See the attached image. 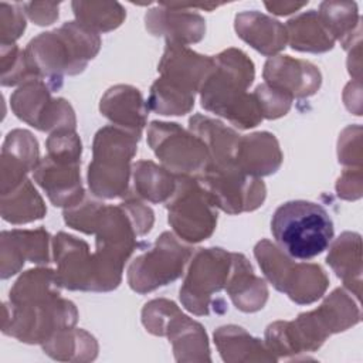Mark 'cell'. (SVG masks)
I'll return each mask as SVG.
<instances>
[{
  "label": "cell",
  "instance_id": "cell-13",
  "mask_svg": "<svg viewBox=\"0 0 363 363\" xmlns=\"http://www.w3.org/2000/svg\"><path fill=\"white\" fill-rule=\"evenodd\" d=\"M265 6L275 14H289L301 7L305 6V3H299V4H295V3H265Z\"/></svg>",
  "mask_w": 363,
  "mask_h": 363
},
{
  "label": "cell",
  "instance_id": "cell-8",
  "mask_svg": "<svg viewBox=\"0 0 363 363\" xmlns=\"http://www.w3.org/2000/svg\"><path fill=\"white\" fill-rule=\"evenodd\" d=\"M235 30L242 40L265 55L274 54L285 47V27L279 21L257 11L238 14L235 17Z\"/></svg>",
  "mask_w": 363,
  "mask_h": 363
},
{
  "label": "cell",
  "instance_id": "cell-12",
  "mask_svg": "<svg viewBox=\"0 0 363 363\" xmlns=\"http://www.w3.org/2000/svg\"><path fill=\"white\" fill-rule=\"evenodd\" d=\"M354 3H329L320 4L319 17L333 35V38H342L353 30V26H359Z\"/></svg>",
  "mask_w": 363,
  "mask_h": 363
},
{
  "label": "cell",
  "instance_id": "cell-5",
  "mask_svg": "<svg viewBox=\"0 0 363 363\" xmlns=\"http://www.w3.org/2000/svg\"><path fill=\"white\" fill-rule=\"evenodd\" d=\"M190 254L189 248L179 244L170 233H163L153 251L140 255L129 268V284L138 292H147L174 281L183 269L186 259L170 258Z\"/></svg>",
  "mask_w": 363,
  "mask_h": 363
},
{
  "label": "cell",
  "instance_id": "cell-4",
  "mask_svg": "<svg viewBox=\"0 0 363 363\" xmlns=\"http://www.w3.org/2000/svg\"><path fill=\"white\" fill-rule=\"evenodd\" d=\"M183 176L179 180L176 197L169 204V223L187 241L206 240L214 230L217 214L213 203L199 183Z\"/></svg>",
  "mask_w": 363,
  "mask_h": 363
},
{
  "label": "cell",
  "instance_id": "cell-7",
  "mask_svg": "<svg viewBox=\"0 0 363 363\" xmlns=\"http://www.w3.org/2000/svg\"><path fill=\"white\" fill-rule=\"evenodd\" d=\"M146 27L155 35H166L170 43H196L200 41L206 26L199 14L182 13L166 3L160 9L149 10L146 14Z\"/></svg>",
  "mask_w": 363,
  "mask_h": 363
},
{
  "label": "cell",
  "instance_id": "cell-11",
  "mask_svg": "<svg viewBox=\"0 0 363 363\" xmlns=\"http://www.w3.org/2000/svg\"><path fill=\"white\" fill-rule=\"evenodd\" d=\"M72 9L78 21L91 30H112L125 17V11L118 3L74 1Z\"/></svg>",
  "mask_w": 363,
  "mask_h": 363
},
{
  "label": "cell",
  "instance_id": "cell-3",
  "mask_svg": "<svg viewBox=\"0 0 363 363\" xmlns=\"http://www.w3.org/2000/svg\"><path fill=\"white\" fill-rule=\"evenodd\" d=\"M136 135L115 128H104L94 142V162L88 169L89 187L94 194L113 199L128 187L129 159L136 150Z\"/></svg>",
  "mask_w": 363,
  "mask_h": 363
},
{
  "label": "cell",
  "instance_id": "cell-10",
  "mask_svg": "<svg viewBox=\"0 0 363 363\" xmlns=\"http://www.w3.org/2000/svg\"><path fill=\"white\" fill-rule=\"evenodd\" d=\"M193 99V91L163 77L152 86L147 104L150 109L163 115H183L190 111Z\"/></svg>",
  "mask_w": 363,
  "mask_h": 363
},
{
  "label": "cell",
  "instance_id": "cell-9",
  "mask_svg": "<svg viewBox=\"0 0 363 363\" xmlns=\"http://www.w3.org/2000/svg\"><path fill=\"white\" fill-rule=\"evenodd\" d=\"M286 28L294 50L323 52L333 47L335 38L315 10L289 20Z\"/></svg>",
  "mask_w": 363,
  "mask_h": 363
},
{
  "label": "cell",
  "instance_id": "cell-6",
  "mask_svg": "<svg viewBox=\"0 0 363 363\" xmlns=\"http://www.w3.org/2000/svg\"><path fill=\"white\" fill-rule=\"evenodd\" d=\"M35 179L54 206H74L82 197L78 163L54 160L48 156L38 166Z\"/></svg>",
  "mask_w": 363,
  "mask_h": 363
},
{
  "label": "cell",
  "instance_id": "cell-2",
  "mask_svg": "<svg viewBox=\"0 0 363 363\" xmlns=\"http://www.w3.org/2000/svg\"><path fill=\"white\" fill-rule=\"evenodd\" d=\"M271 233L285 254L296 259H311L329 247L333 221L320 204L291 200L275 210Z\"/></svg>",
  "mask_w": 363,
  "mask_h": 363
},
{
  "label": "cell",
  "instance_id": "cell-1",
  "mask_svg": "<svg viewBox=\"0 0 363 363\" xmlns=\"http://www.w3.org/2000/svg\"><path fill=\"white\" fill-rule=\"evenodd\" d=\"M214 61L220 67L210 72L204 81L203 108L228 118L240 128L255 126L262 119L258 101L244 94L254 78L252 62L237 50L224 51Z\"/></svg>",
  "mask_w": 363,
  "mask_h": 363
}]
</instances>
